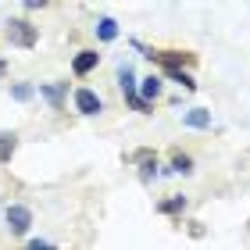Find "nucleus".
<instances>
[{
	"instance_id": "obj_1",
	"label": "nucleus",
	"mask_w": 250,
	"mask_h": 250,
	"mask_svg": "<svg viewBox=\"0 0 250 250\" xmlns=\"http://www.w3.org/2000/svg\"><path fill=\"white\" fill-rule=\"evenodd\" d=\"M118 86H122V93H125V100H129V107L132 111H150V100H143L140 97V89H136V72H132V64H122L118 68Z\"/></svg>"
},
{
	"instance_id": "obj_2",
	"label": "nucleus",
	"mask_w": 250,
	"mask_h": 250,
	"mask_svg": "<svg viewBox=\"0 0 250 250\" xmlns=\"http://www.w3.org/2000/svg\"><path fill=\"white\" fill-rule=\"evenodd\" d=\"M4 36H7V43H15V47H25V50L36 47V25H29L25 18H11Z\"/></svg>"
},
{
	"instance_id": "obj_3",
	"label": "nucleus",
	"mask_w": 250,
	"mask_h": 250,
	"mask_svg": "<svg viewBox=\"0 0 250 250\" xmlns=\"http://www.w3.org/2000/svg\"><path fill=\"white\" fill-rule=\"evenodd\" d=\"M7 225L15 236H25L29 225H32V211L25 208V204H7Z\"/></svg>"
},
{
	"instance_id": "obj_4",
	"label": "nucleus",
	"mask_w": 250,
	"mask_h": 250,
	"mask_svg": "<svg viewBox=\"0 0 250 250\" xmlns=\"http://www.w3.org/2000/svg\"><path fill=\"white\" fill-rule=\"evenodd\" d=\"M75 107H79V115H100L104 111V100H100L93 89H75Z\"/></svg>"
},
{
	"instance_id": "obj_5",
	"label": "nucleus",
	"mask_w": 250,
	"mask_h": 250,
	"mask_svg": "<svg viewBox=\"0 0 250 250\" xmlns=\"http://www.w3.org/2000/svg\"><path fill=\"white\" fill-rule=\"evenodd\" d=\"M64 93H68V83H47V86H40V97L47 100L54 111L64 107Z\"/></svg>"
},
{
	"instance_id": "obj_6",
	"label": "nucleus",
	"mask_w": 250,
	"mask_h": 250,
	"mask_svg": "<svg viewBox=\"0 0 250 250\" xmlns=\"http://www.w3.org/2000/svg\"><path fill=\"white\" fill-rule=\"evenodd\" d=\"M97 64H100V54H97V50H79V54H75V61H72V72L83 79V75L93 72Z\"/></svg>"
},
{
	"instance_id": "obj_7",
	"label": "nucleus",
	"mask_w": 250,
	"mask_h": 250,
	"mask_svg": "<svg viewBox=\"0 0 250 250\" xmlns=\"http://www.w3.org/2000/svg\"><path fill=\"white\" fill-rule=\"evenodd\" d=\"M150 58H154V61H161L165 68H168V64H179V68H183V64H193V61H197V54H179V50H150Z\"/></svg>"
},
{
	"instance_id": "obj_8",
	"label": "nucleus",
	"mask_w": 250,
	"mask_h": 250,
	"mask_svg": "<svg viewBox=\"0 0 250 250\" xmlns=\"http://www.w3.org/2000/svg\"><path fill=\"white\" fill-rule=\"evenodd\" d=\"M183 122L189 125V129H211V111H204V107H193L183 115Z\"/></svg>"
},
{
	"instance_id": "obj_9",
	"label": "nucleus",
	"mask_w": 250,
	"mask_h": 250,
	"mask_svg": "<svg viewBox=\"0 0 250 250\" xmlns=\"http://www.w3.org/2000/svg\"><path fill=\"white\" fill-rule=\"evenodd\" d=\"M97 36L104 40V43H111V40H118V21L111 18V15H104V18L97 21Z\"/></svg>"
},
{
	"instance_id": "obj_10",
	"label": "nucleus",
	"mask_w": 250,
	"mask_h": 250,
	"mask_svg": "<svg viewBox=\"0 0 250 250\" xmlns=\"http://www.w3.org/2000/svg\"><path fill=\"white\" fill-rule=\"evenodd\" d=\"M165 75L172 79V83H179L183 89H197V83H193V75H189V72H183L179 64H168V68H165Z\"/></svg>"
},
{
	"instance_id": "obj_11",
	"label": "nucleus",
	"mask_w": 250,
	"mask_h": 250,
	"mask_svg": "<svg viewBox=\"0 0 250 250\" xmlns=\"http://www.w3.org/2000/svg\"><path fill=\"white\" fill-rule=\"evenodd\" d=\"M140 97H143V100H157V97H161V79H157V75H146L143 83H140Z\"/></svg>"
},
{
	"instance_id": "obj_12",
	"label": "nucleus",
	"mask_w": 250,
	"mask_h": 250,
	"mask_svg": "<svg viewBox=\"0 0 250 250\" xmlns=\"http://www.w3.org/2000/svg\"><path fill=\"white\" fill-rule=\"evenodd\" d=\"M15 146H18V136H15V132H0V165H7V161H11Z\"/></svg>"
},
{
	"instance_id": "obj_13",
	"label": "nucleus",
	"mask_w": 250,
	"mask_h": 250,
	"mask_svg": "<svg viewBox=\"0 0 250 250\" xmlns=\"http://www.w3.org/2000/svg\"><path fill=\"white\" fill-rule=\"evenodd\" d=\"M183 208H186V197H172V200H161V204H157V211H161V214H179Z\"/></svg>"
},
{
	"instance_id": "obj_14",
	"label": "nucleus",
	"mask_w": 250,
	"mask_h": 250,
	"mask_svg": "<svg viewBox=\"0 0 250 250\" xmlns=\"http://www.w3.org/2000/svg\"><path fill=\"white\" fill-rule=\"evenodd\" d=\"M168 172H179V175H189V172H193V161H189V157H186V154H175V157H172V168H168Z\"/></svg>"
},
{
	"instance_id": "obj_15",
	"label": "nucleus",
	"mask_w": 250,
	"mask_h": 250,
	"mask_svg": "<svg viewBox=\"0 0 250 250\" xmlns=\"http://www.w3.org/2000/svg\"><path fill=\"white\" fill-rule=\"evenodd\" d=\"M32 93H36V86H29V83L11 86V97H15V100H21V104H25V100H32Z\"/></svg>"
},
{
	"instance_id": "obj_16",
	"label": "nucleus",
	"mask_w": 250,
	"mask_h": 250,
	"mask_svg": "<svg viewBox=\"0 0 250 250\" xmlns=\"http://www.w3.org/2000/svg\"><path fill=\"white\" fill-rule=\"evenodd\" d=\"M21 4H25L29 11H36V7H47V4H50V0H21Z\"/></svg>"
},
{
	"instance_id": "obj_17",
	"label": "nucleus",
	"mask_w": 250,
	"mask_h": 250,
	"mask_svg": "<svg viewBox=\"0 0 250 250\" xmlns=\"http://www.w3.org/2000/svg\"><path fill=\"white\" fill-rule=\"evenodd\" d=\"M4 68H7V64H4V61H0V72H4Z\"/></svg>"
}]
</instances>
